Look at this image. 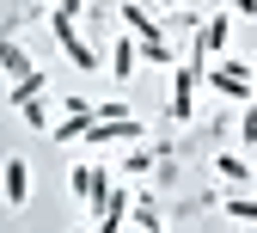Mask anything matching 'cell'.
Masks as SVG:
<instances>
[{"mask_svg":"<svg viewBox=\"0 0 257 233\" xmlns=\"http://www.w3.org/2000/svg\"><path fill=\"white\" fill-rule=\"evenodd\" d=\"M202 86H214L220 98H233V105H251V92H257V68H251V61H233V55H214L208 68H202Z\"/></svg>","mask_w":257,"mask_h":233,"instance_id":"cell-1","label":"cell"},{"mask_svg":"<svg viewBox=\"0 0 257 233\" xmlns=\"http://www.w3.org/2000/svg\"><path fill=\"white\" fill-rule=\"evenodd\" d=\"M49 31H55L61 55H68V61H74L80 74H92V68H98V49H92V43L80 37V19H74V13H49Z\"/></svg>","mask_w":257,"mask_h":233,"instance_id":"cell-2","label":"cell"},{"mask_svg":"<svg viewBox=\"0 0 257 233\" xmlns=\"http://www.w3.org/2000/svg\"><path fill=\"white\" fill-rule=\"evenodd\" d=\"M68 190H74V203L80 209H92V215H98L104 209V196H110V172H104V166H74V172H68Z\"/></svg>","mask_w":257,"mask_h":233,"instance_id":"cell-3","label":"cell"},{"mask_svg":"<svg viewBox=\"0 0 257 233\" xmlns=\"http://www.w3.org/2000/svg\"><path fill=\"white\" fill-rule=\"evenodd\" d=\"M147 129H141V117H92L86 123V147H116V141H141Z\"/></svg>","mask_w":257,"mask_h":233,"instance_id":"cell-4","label":"cell"},{"mask_svg":"<svg viewBox=\"0 0 257 233\" xmlns=\"http://www.w3.org/2000/svg\"><path fill=\"white\" fill-rule=\"evenodd\" d=\"M196 86H202V61L190 55V61L172 68V117L178 123H190V111H196Z\"/></svg>","mask_w":257,"mask_h":233,"instance_id":"cell-5","label":"cell"},{"mask_svg":"<svg viewBox=\"0 0 257 233\" xmlns=\"http://www.w3.org/2000/svg\"><path fill=\"white\" fill-rule=\"evenodd\" d=\"M227 37H233V13L220 7L214 19H202V25H196V43H190V55H196V61H214V55H227Z\"/></svg>","mask_w":257,"mask_h":233,"instance_id":"cell-6","label":"cell"},{"mask_svg":"<svg viewBox=\"0 0 257 233\" xmlns=\"http://www.w3.org/2000/svg\"><path fill=\"white\" fill-rule=\"evenodd\" d=\"M0 196H7V209H25V203H31V166H25L19 153L0 166Z\"/></svg>","mask_w":257,"mask_h":233,"instance_id":"cell-7","label":"cell"},{"mask_svg":"<svg viewBox=\"0 0 257 233\" xmlns=\"http://www.w3.org/2000/svg\"><path fill=\"white\" fill-rule=\"evenodd\" d=\"M122 215H128V184H110L104 209H98V233H116V227H122Z\"/></svg>","mask_w":257,"mask_h":233,"instance_id":"cell-8","label":"cell"},{"mask_svg":"<svg viewBox=\"0 0 257 233\" xmlns=\"http://www.w3.org/2000/svg\"><path fill=\"white\" fill-rule=\"evenodd\" d=\"M0 74H7V80H25V74H37V61H31L13 37H0Z\"/></svg>","mask_w":257,"mask_h":233,"instance_id":"cell-9","label":"cell"},{"mask_svg":"<svg viewBox=\"0 0 257 233\" xmlns=\"http://www.w3.org/2000/svg\"><path fill=\"white\" fill-rule=\"evenodd\" d=\"M135 61H141V43L135 37H116V49H110V74L128 86V80H135Z\"/></svg>","mask_w":257,"mask_h":233,"instance_id":"cell-10","label":"cell"},{"mask_svg":"<svg viewBox=\"0 0 257 233\" xmlns=\"http://www.w3.org/2000/svg\"><path fill=\"white\" fill-rule=\"evenodd\" d=\"M122 25H128V37H166V31L153 25V13L135 7V0H122Z\"/></svg>","mask_w":257,"mask_h":233,"instance_id":"cell-11","label":"cell"},{"mask_svg":"<svg viewBox=\"0 0 257 233\" xmlns=\"http://www.w3.org/2000/svg\"><path fill=\"white\" fill-rule=\"evenodd\" d=\"M43 92H49V74H43V68H37V74H25V80H13V111L31 105V98H43Z\"/></svg>","mask_w":257,"mask_h":233,"instance_id":"cell-12","label":"cell"},{"mask_svg":"<svg viewBox=\"0 0 257 233\" xmlns=\"http://www.w3.org/2000/svg\"><path fill=\"white\" fill-rule=\"evenodd\" d=\"M86 123H92V117L61 111V123H49V141H86Z\"/></svg>","mask_w":257,"mask_h":233,"instance_id":"cell-13","label":"cell"},{"mask_svg":"<svg viewBox=\"0 0 257 233\" xmlns=\"http://www.w3.org/2000/svg\"><path fill=\"white\" fill-rule=\"evenodd\" d=\"M141 43V61H159V68H178V49L166 43V37H135Z\"/></svg>","mask_w":257,"mask_h":233,"instance_id":"cell-14","label":"cell"},{"mask_svg":"<svg viewBox=\"0 0 257 233\" xmlns=\"http://www.w3.org/2000/svg\"><path fill=\"white\" fill-rule=\"evenodd\" d=\"M214 172L227 178V184H257V178H251V166H245L239 153H220V160H214Z\"/></svg>","mask_w":257,"mask_h":233,"instance_id":"cell-15","label":"cell"},{"mask_svg":"<svg viewBox=\"0 0 257 233\" xmlns=\"http://www.w3.org/2000/svg\"><path fill=\"white\" fill-rule=\"evenodd\" d=\"M227 215H233L239 227H257V196H239V190H233V196H227Z\"/></svg>","mask_w":257,"mask_h":233,"instance_id":"cell-16","label":"cell"},{"mask_svg":"<svg viewBox=\"0 0 257 233\" xmlns=\"http://www.w3.org/2000/svg\"><path fill=\"white\" fill-rule=\"evenodd\" d=\"M19 117H25L31 129H37V135H49V105H43V98H31V105H19Z\"/></svg>","mask_w":257,"mask_h":233,"instance_id":"cell-17","label":"cell"},{"mask_svg":"<svg viewBox=\"0 0 257 233\" xmlns=\"http://www.w3.org/2000/svg\"><path fill=\"white\" fill-rule=\"evenodd\" d=\"M239 141H245V147L257 141V105H245V111H239Z\"/></svg>","mask_w":257,"mask_h":233,"instance_id":"cell-18","label":"cell"},{"mask_svg":"<svg viewBox=\"0 0 257 233\" xmlns=\"http://www.w3.org/2000/svg\"><path fill=\"white\" fill-rule=\"evenodd\" d=\"M147 166H153V153H147V147H135V153H128V160H122V172H128V178H141V172H147Z\"/></svg>","mask_w":257,"mask_h":233,"instance_id":"cell-19","label":"cell"},{"mask_svg":"<svg viewBox=\"0 0 257 233\" xmlns=\"http://www.w3.org/2000/svg\"><path fill=\"white\" fill-rule=\"evenodd\" d=\"M227 13H239V19H257V0H227Z\"/></svg>","mask_w":257,"mask_h":233,"instance_id":"cell-20","label":"cell"},{"mask_svg":"<svg viewBox=\"0 0 257 233\" xmlns=\"http://www.w3.org/2000/svg\"><path fill=\"white\" fill-rule=\"evenodd\" d=\"M49 7H55V13H74V19H80V7H86V0H49Z\"/></svg>","mask_w":257,"mask_h":233,"instance_id":"cell-21","label":"cell"},{"mask_svg":"<svg viewBox=\"0 0 257 233\" xmlns=\"http://www.w3.org/2000/svg\"><path fill=\"white\" fill-rule=\"evenodd\" d=\"M166 7H190V0H166Z\"/></svg>","mask_w":257,"mask_h":233,"instance_id":"cell-22","label":"cell"},{"mask_svg":"<svg viewBox=\"0 0 257 233\" xmlns=\"http://www.w3.org/2000/svg\"><path fill=\"white\" fill-rule=\"evenodd\" d=\"M239 233H257V227H239Z\"/></svg>","mask_w":257,"mask_h":233,"instance_id":"cell-23","label":"cell"},{"mask_svg":"<svg viewBox=\"0 0 257 233\" xmlns=\"http://www.w3.org/2000/svg\"><path fill=\"white\" fill-rule=\"evenodd\" d=\"M147 233H159V227H147Z\"/></svg>","mask_w":257,"mask_h":233,"instance_id":"cell-24","label":"cell"}]
</instances>
